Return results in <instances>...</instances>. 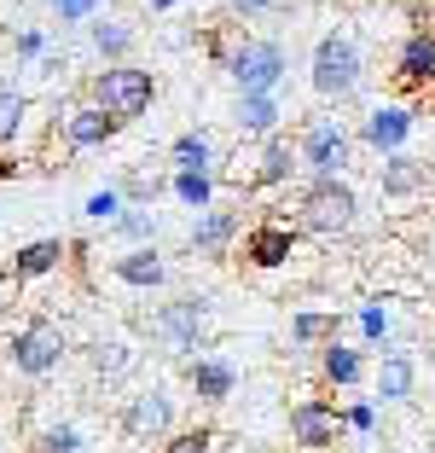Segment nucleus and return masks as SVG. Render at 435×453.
I'll list each match as a JSON object with an SVG mask.
<instances>
[{"instance_id": "cd10ccee", "label": "nucleus", "mask_w": 435, "mask_h": 453, "mask_svg": "<svg viewBox=\"0 0 435 453\" xmlns=\"http://www.w3.org/2000/svg\"><path fill=\"white\" fill-rule=\"evenodd\" d=\"M134 366H140V355H134L128 343H93V372L105 378V384H117V378H128Z\"/></svg>"}, {"instance_id": "72a5a7b5", "label": "nucleus", "mask_w": 435, "mask_h": 453, "mask_svg": "<svg viewBox=\"0 0 435 453\" xmlns=\"http://www.w3.org/2000/svg\"><path fill=\"white\" fill-rule=\"evenodd\" d=\"M360 326H366V343H383L389 326H395V314H389V303H366L360 308Z\"/></svg>"}, {"instance_id": "dca6fc26", "label": "nucleus", "mask_w": 435, "mask_h": 453, "mask_svg": "<svg viewBox=\"0 0 435 453\" xmlns=\"http://www.w3.org/2000/svg\"><path fill=\"white\" fill-rule=\"evenodd\" d=\"M186 384H192V395L203 401V407H221V401H233L238 389V366L221 355H192L186 360Z\"/></svg>"}, {"instance_id": "5701e85b", "label": "nucleus", "mask_w": 435, "mask_h": 453, "mask_svg": "<svg viewBox=\"0 0 435 453\" xmlns=\"http://www.w3.org/2000/svg\"><path fill=\"white\" fill-rule=\"evenodd\" d=\"M24 128H29V99L18 81L0 76V151H12L24 140Z\"/></svg>"}, {"instance_id": "f257e3e1", "label": "nucleus", "mask_w": 435, "mask_h": 453, "mask_svg": "<svg viewBox=\"0 0 435 453\" xmlns=\"http://www.w3.org/2000/svg\"><path fill=\"white\" fill-rule=\"evenodd\" d=\"M360 76H366V53H360L355 35L331 29V35L314 41V53H308V88H314L325 105H343V99H355V94H360Z\"/></svg>"}, {"instance_id": "a878e982", "label": "nucleus", "mask_w": 435, "mask_h": 453, "mask_svg": "<svg viewBox=\"0 0 435 453\" xmlns=\"http://www.w3.org/2000/svg\"><path fill=\"white\" fill-rule=\"evenodd\" d=\"M93 47L105 65H128V47H134V29L122 18H93Z\"/></svg>"}, {"instance_id": "2eb2a0df", "label": "nucleus", "mask_w": 435, "mask_h": 453, "mask_svg": "<svg viewBox=\"0 0 435 453\" xmlns=\"http://www.w3.org/2000/svg\"><path fill=\"white\" fill-rule=\"evenodd\" d=\"M290 174H296V146H290V134H267L262 151H256L250 174H244V192H279L290 187Z\"/></svg>"}, {"instance_id": "c756f323", "label": "nucleus", "mask_w": 435, "mask_h": 453, "mask_svg": "<svg viewBox=\"0 0 435 453\" xmlns=\"http://www.w3.org/2000/svg\"><path fill=\"white\" fill-rule=\"evenodd\" d=\"M29 453H81V430L76 425H47L29 436Z\"/></svg>"}, {"instance_id": "7c9ffc66", "label": "nucleus", "mask_w": 435, "mask_h": 453, "mask_svg": "<svg viewBox=\"0 0 435 453\" xmlns=\"http://www.w3.org/2000/svg\"><path fill=\"white\" fill-rule=\"evenodd\" d=\"M111 226H117L128 244H151V239H157V215H151V210H128V203H122V215Z\"/></svg>"}, {"instance_id": "ea45409f", "label": "nucleus", "mask_w": 435, "mask_h": 453, "mask_svg": "<svg viewBox=\"0 0 435 453\" xmlns=\"http://www.w3.org/2000/svg\"><path fill=\"white\" fill-rule=\"evenodd\" d=\"M128 453H151V448H128Z\"/></svg>"}, {"instance_id": "6ab92c4d", "label": "nucleus", "mask_w": 435, "mask_h": 453, "mask_svg": "<svg viewBox=\"0 0 435 453\" xmlns=\"http://www.w3.org/2000/svg\"><path fill=\"white\" fill-rule=\"evenodd\" d=\"M279 122H285L279 94H238L233 99V128L244 140H267V134H279Z\"/></svg>"}, {"instance_id": "f03ea898", "label": "nucleus", "mask_w": 435, "mask_h": 453, "mask_svg": "<svg viewBox=\"0 0 435 453\" xmlns=\"http://www.w3.org/2000/svg\"><path fill=\"white\" fill-rule=\"evenodd\" d=\"M88 105H99L105 117H117L128 128V122H140L145 111L157 105V76L145 65H105L88 81Z\"/></svg>"}, {"instance_id": "f704fd0d", "label": "nucleus", "mask_w": 435, "mask_h": 453, "mask_svg": "<svg viewBox=\"0 0 435 453\" xmlns=\"http://www.w3.org/2000/svg\"><path fill=\"white\" fill-rule=\"evenodd\" d=\"M47 6L58 12V24H93L105 0H47Z\"/></svg>"}, {"instance_id": "a211bd4d", "label": "nucleus", "mask_w": 435, "mask_h": 453, "mask_svg": "<svg viewBox=\"0 0 435 453\" xmlns=\"http://www.w3.org/2000/svg\"><path fill=\"white\" fill-rule=\"evenodd\" d=\"M65 262H70V244L65 239H29V244H18V250H12V280L18 285H35V280H47V273H58Z\"/></svg>"}, {"instance_id": "bb28decb", "label": "nucleus", "mask_w": 435, "mask_h": 453, "mask_svg": "<svg viewBox=\"0 0 435 453\" xmlns=\"http://www.w3.org/2000/svg\"><path fill=\"white\" fill-rule=\"evenodd\" d=\"M157 192H163L157 174H145V169H122L117 174V198L128 203V210H151V203H157Z\"/></svg>"}, {"instance_id": "4be33fe9", "label": "nucleus", "mask_w": 435, "mask_h": 453, "mask_svg": "<svg viewBox=\"0 0 435 453\" xmlns=\"http://www.w3.org/2000/svg\"><path fill=\"white\" fill-rule=\"evenodd\" d=\"M319 372H325V384H337V389H355V384H366V355L331 337V343L319 349Z\"/></svg>"}, {"instance_id": "412c9836", "label": "nucleus", "mask_w": 435, "mask_h": 453, "mask_svg": "<svg viewBox=\"0 0 435 453\" xmlns=\"http://www.w3.org/2000/svg\"><path fill=\"white\" fill-rule=\"evenodd\" d=\"M412 389H418V360L407 349H389L378 360V401H412Z\"/></svg>"}, {"instance_id": "393cba45", "label": "nucleus", "mask_w": 435, "mask_h": 453, "mask_svg": "<svg viewBox=\"0 0 435 453\" xmlns=\"http://www.w3.org/2000/svg\"><path fill=\"white\" fill-rule=\"evenodd\" d=\"M337 337V314L331 308H302V314H290V343L296 349H325Z\"/></svg>"}, {"instance_id": "473e14b6", "label": "nucleus", "mask_w": 435, "mask_h": 453, "mask_svg": "<svg viewBox=\"0 0 435 453\" xmlns=\"http://www.w3.org/2000/svg\"><path fill=\"white\" fill-rule=\"evenodd\" d=\"M81 215H88L93 226H111L122 215V198H117V187H105V192H93L88 203H81Z\"/></svg>"}, {"instance_id": "7ed1b4c3", "label": "nucleus", "mask_w": 435, "mask_h": 453, "mask_svg": "<svg viewBox=\"0 0 435 453\" xmlns=\"http://www.w3.org/2000/svg\"><path fill=\"white\" fill-rule=\"evenodd\" d=\"M221 70L233 76L238 94H279L290 76V53H285V41H273V35H244L226 47Z\"/></svg>"}, {"instance_id": "1a4fd4ad", "label": "nucleus", "mask_w": 435, "mask_h": 453, "mask_svg": "<svg viewBox=\"0 0 435 453\" xmlns=\"http://www.w3.org/2000/svg\"><path fill=\"white\" fill-rule=\"evenodd\" d=\"M389 81L401 94H435V29H407L395 47V65H389Z\"/></svg>"}, {"instance_id": "423d86ee", "label": "nucleus", "mask_w": 435, "mask_h": 453, "mask_svg": "<svg viewBox=\"0 0 435 453\" xmlns=\"http://www.w3.org/2000/svg\"><path fill=\"white\" fill-rule=\"evenodd\" d=\"M290 146H296V169H308L314 180H343V169L355 163V134L337 117H308Z\"/></svg>"}, {"instance_id": "c85d7f7f", "label": "nucleus", "mask_w": 435, "mask_h": 453, "mask_svg": "<svg viewBox=\"0 0 435 453\" xmlns=\"http://www.w3.org/2000/svg\"><path fill=\"white\" fill-rule=\"evenodd\" d=\"M169 192L198 215V210H210V203H215V174H169Z\"/></svg>"}, {"instance_id": "20e7f679", "label": "nucleus", "mask_w": 435, "mask_h": 453, "mask_svg": "<svg viewBox=\"0 0 435 453\" xmlns=\"http://www.w3.org/2000/svg\"><path fill=\"white\" fill-rule=\"evenodd\" d=\"M360 221V192L343 180H308L302 203H296V233H314V239H343Z\"/></svg>"}, {"instance_id": "f8f14e48", "label": "nucleus", "mask_w": 435, "mask_h": 453, "mask_svg": "<svg viewBox=\"0 0 435 453\" xmlns=\"http://www.w3.org/2000/svg\"><path fill=\"white\" fill-rule=\"evenodd\" d=\"M296 226L290 221H256L238 233V244H244V267H256V273H273V267H285L290 256H296Z\"/></svg>"}, {"instance_id": "2f4dec72", "label": "nucleus", "mask_w": 435, "mask_h": 453, "mask_svg": "<svg viewBox=\"0 0 435 453\" xmlns=\"http://www.w3.org/2000/svg\"><path fill=\"white\" fill-rule=\"evenodd\" d=\"M157 453H215V430L210 425H192V430H174Z\"/></svg>"}, {"instance_id": "f3484780", "label": "nucleus", "mask_w": 435, "mask_h": 453, "mask_svg": "<svg viewBox=\"0 0 435 453\" xmlns=\"http://www.w3.org/2000/svg\"><path fill=\"white\" fill-rule=\"evenodd\" d=\"M111 280L134 285V291H163V285H169V256H163L157 244H134L128 256L111 262Z\"/></svg>"}, {"instance_id": "c9c22d12", "label": "nucleus", "mask_w": 435, "mask_h": 453, "mask_svg": "<svg viewBox=\"0 0 435 453\" xmlns=\"http://www.w3.org/2000/svg\"><path fill=\"white\" fill-rule=\"evenodd\" d=\"M285 0H226V12L233 18H267V12H279Z\"/></svg>"}, {"instance_id": "aec40b11", "label": "nucleus", "mask_w": 435, "mask_h": 453, "mask_svg": "<svg viewBox=\"0 0 435 453\" xmlns=\"http://www.w3.org/2000/svg\"><path fill=\"white\" fill-rule=\"evenodd\" d=\"M378 187H383V198H418L430 187V163L412 157V151H395V157H383Z\"/></svg>"}, {"instance_id": "9d476101", "label": "nucleus", "mask_w": 435, "mask_h": 453, "mask_svg": "<svg viewBox=\"0 0 435 453\" xmlns=\"http://www.w3.org/2000/svg\"><path fill=\"white\" fill-rule=\"evenodd\" d=\"M412 134H418V111L412 105H371L366 122L355 128V146L378 151V157H395V151H407Z\"/></svg>"}, {"instance_id": "39448f33", "label": "nucleus", "mask_w": 435, "mask_h": 453, "mask_svg": "<svg viewBox=\"0 0 435 453\" xmlns=\"http://www.w3.org/2000/svg\"><path fill=\"white\" fill-rule=\"evenodd\" d=\"M65 355H70V332L53 314H35V320H24L6 337V360H12V372H24V378H53L58 366H65Z\"/></svg>"}, {"instance_id": "b1692460", "label": "nucleus", "mask_w": 435, "mask_h": 453, "mask_svg": "<svg viewBox=\"0 0 435 453\" xmlns=\"http://www.w3.org/2000/svg\"><path fill=\"white\" fill-rule=\"evenodd\" d=\"M169 163H174V174H215V140L210 134H180L169 146Z\"/></svg>"}, {"instance_id": "6e6552de", "label": "nucleus", "mask_w": 435, "mask_h": 453, "mask_svg": "<svg viewBox=\"0 0 435 453\" xmlns=\"http://www.w3.org/2000/svg\"><path fill=\"white\" fill-rule=\"evenodd\" d=\"M117 430L134 441V448H157V441L174 436V395L169 389H140V395L122 401V413H117Z\"/></svg>"}, {"instance_id": "0eeeda50", "label": "nucleus", "mask_w": 435, "mask_h": 453, "mask_svg": "<svg viewBox=\"0 0 435 453\" xmlns=\"http://www.w3.org/2000/svg\"><path fill=\"white\" fill-rule=\"evenodd\" d=\"M151 343L174 349V355H198L203 332H210V296H169V303L145 320Z\"/></svg>"}, {"instance_id": "4468645a", "label": "nucleus", "mask_w": 435, "mask_h": 453, "mask_svg": "<svg viewBox=\"0 0 435 453\" xmlns=\"http://www.w3.org/2000/svg\"><path fill=\"white\" fill-rule=\"evenodd\" d=\"M58 134H65V151H105L111 140L122 134V122L81 99V105H70L65 117H58Z\"/></svg>"}, {"instance_id": "58836bf2", "label": "nucleus", "mask_w": 435, "mask_h": 453, "mask_svg": "<svg viewBox=\"0 0 435 453\" xmlns=\"http://www.w3.org/2000/svg\"><path fill=\"white\" fill-rule=\"evenodd\" d=\"M151 12H174V6H186V0H145Z\"/></svg>"}, {"instance_id": "e433bc0d", "label": "nucleus", "mask_w": 435, "mask_h": 453, "mask_svg": "<svg viewBox=\"0 0 435 453\" xmlns=\"http://www.w3.org/2000/svg\"><path fill=\"white\" fill-rule=\"evenodd\" d=\"M18 58H24V65L47 58V35H41V29H24V35H18Z\"/></svg>"}, {"instance_id": "ddd939ff", "label": "nucleus", "mask_w": 435, "mask_h": 453, "mask_svg": "<svg viewBox=\"0 0 435 453\" xmlns=\"http://www.w3.org/2000/svg\"><path fill=\"white\" fill-rule=\"evenodd\" d=\"M238 233H244V221H238L226 203H210V210L192 215V233H186V250L192 256H210V262H226V250L238 244Z\"/></svg>"}, {"instance_id": "4c0bfd02", "label": "nucleus", "mask_w": 435, "mask_h": 453, "mask_svg": "<svg viewBox=\"0 0 435 453\" xmlns=\"http://www.w3.org/2000/svg\"><path fill=\"white\" fill-rule=\"evenodd\" d=\"M343 425H355V430H371V425H378V407H371V401H360V407H348V413H343Z\"/></svg>"}, {"instance_id": "9b49d317", "label": "nucleus", "mask_w": 435, "mask_h": 453, "mask_svg": "<svg viewBox=\"0 0 435 453\" xmlns=\"http://www.w3.org/2000/svg\"><path fill=\"white\" fill-rule=\"evenodd\" d=\"M337 436H343V413H337L331 401H319V395L290 401V441H296V448L331 453V448H337Z\"/></svg>"}]
</instances>
